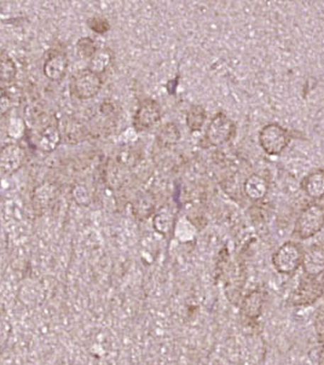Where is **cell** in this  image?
<instances>
[{"instance_id":"obj_1","label":"cell","mask_w":324,"mask_h":365,"mask_svg":"<svg viewBox=\"0 0 324 365\" xmlns=\"http://www.w3.org/2000/svg\"><path fill=\"white\" fill-rule=\"evenodd\" d=\"M324 228V206L312 203L301 210L296 219L294 232L300 240L316 236Z\"/></svg>"},{"instance_id":"obj_2","label":"cell","mask_w":324,"mask_h":365,"mask_svg":"<svg viewBox=\"0 0 324 365\" xmlns=\"http://www.w3.org/2000/svg\"><path fill=\"white\" fill-rule=\"evenodd\" d=\"M304 253L305 249L300 243L288 241L276 250L272 264L279 274L291 275L303 265Z\"/></svg>"},{"instance_id":"obj_3","label":"cell","mask_w":324,"mask_h":365,"mask_svg":"<svg viewBox=\"0 0 324 365\" xmlns=\"http://www.w3.org/2000/svg\"><path fill=\"white\" fill-rule=\"evenodd\" d=\"M259 145L267 155H279L288 148L291 138L288 130L279 123H271L265 125L258 135Z\"/></svg>"},{"instance_id":"obj_4","label":"cell","mask_w":324,"mask_h":365,"mask_svg":"<svg viewBox=\"0 0 324 365\" xmlns=\"http://www.w3.org/2000/svg\"><path fill=\"white\" fill-rule=\"evenodd\" d=\"M102 77L87 69L77 72L69 82L70 95L80 101H87L99 95L102 89Z\"/></svg>"},{"instance_id":"obj_5","label":"cell","mask_w":324,"mask_h":365,"mask_svg":"<svg viewBox=\"0 0 324 365\" xmlns=\"http://www.w3.org/2000/svg\"><path fill=\"white\" fill-rule=\"evenodd\" d=\"M236 132V125L224 113H219L211 120L206 130L203 142L207 147H219L228 143Z\"/></svg>"},{"instance_id":"obj_6","label":"cell","mask_w":324,"mask_h":365,"mask_svg":"<svg viewBox=\"0 0 324 365\" xmlns=\"http://www.w3.org/2000/svg\"><path fill=\"white\" fill-rule=\"evenodd\" d=\"M324 286L320 279L318 277H311L306 276V279L300 282L296 291L291 296V304L298 308L303 306H310L315 304L320 296H323Z\"/></svg>"},{"instance_id":"obj_7","label":"cell","mask_w":324,"mask_h":365,"mask_svg":"<svg viewBox=\"0 0 324 365\" xmlns=\"http://www.w3.org/2000/svg\"><path fill=\"white\" fill-rule=\"evenodd\" d=\"M162 118V109L160 104L154 99H147L140 103L133 116V128L135 131H147Z\"/></svg>"},{"instance_id":"obj_8","label":"cell","mask_w":324,"mask_h":365,"mask_svg":"<svg viewBox=\"0 0 324 365\" xmlns=\"http://www.w3.org/2000/svg\"><path fill=\"white\" fill-rule=\"evenodd\" d=\"M25 161V149L20 144H6L0 150V171L4 174L17 172L23 166Z\"/></svg>"},{"instance_id":"obj_9","label":"cell","mask_w":324,"mask_h":365,"mask_svg":"<svg viewBox=\"0 0 324 365\" xmlns=\"http://www.w3.org/2000/svg\"><path fill=\"white\" fill-rule=\"evenodd\" d=\"M68 69V57L62 51H51L44 62V75L50 82H58L65 78Z\"/></svg>"},{"instance_id":"obj_10","label":"cell","mask_w":324,"mask_h":365,"mask_svg":"<svg viewBox=\"0 0 324 365\" xmlns=\"http://www.w3.org/2000/svg\"><path fill=\"white\" fill-rule=\"evenodd\" d=\"M306 276L320 277L324 272V248L320 246H311L305 250L303 265Z\"/></svg>"},{"instance_id":"obj_11","label":"cell","mask_w":324,"mask_h":365,"mask_svg":"<svg viewBox=\"0 0 324 365\" xmlns=\"http://www.w3.org/2000/svg\"><path fill=\"white\" fill-rule=\"evenodd\" d=\"M61 132L57 125H49L35 135V148L40 152H52L61 143Z\"/></svg>"},{"instance_id":"obj_12","label":"cell","mask_w":324,"mask_h":365,"mask_svg":"<svg viewBox=\"0 0 324 365\" xmlns=\"http://www.w3.org/2000/svg\"><path fill=\"white\" fill-rule=\"evenodd\" d=\"M264 304H265L264 291L260 289H253L243 299L241 312L248 320H257L263 312Z\"/></svg>"},{"instance_id":"obj_13","label":"cell","mask_w":324,"mask_h":365,"mask_svg":"<svg viewBox=\"0 0 324 365\" xmlns=\"http://www.w3.org/2000/svg\"><path fill=\"white\" fill-rule=\"evenodd\" d=\"M243 193L252 201H260L269 193V181L263 176L252 174L243 183Z\"/></svg>"},{"instance_id":"obj_14","label":"cell","mask_w":324,"mask_h":365,"mask_svg":"<svg viewBox=\"0 0 324 365\" xmlns=\"http://www.w3.org/2000/svg\"><path fill=\"white\" fill-rule=\"evenodd\" d=\"M301 186L304 193L312 200H322L324 197V169H315L308 173Z\"/></svg>"},{"instance_id":"obj_15","label":"cell","mask_w":324,"mask_h":365,"mask_svg":"<svg viewBox=\"0 0 324 365\" xmlns=\"http://www.w3.org/2000/svg\"><path fill=\"white\" fill-rule=\"evenodd\" d=\"M113 60H114V52L111 49L106 47V49L97 50L95 56L90 60L89 69L96 74L102 75L108 69V67L111 66Z\"/></svg>"},{"instance_id":"obj_16","label":"cell","mask_w":324,"mask_h":365,"mask_svg":"<svg viewBox=\"0 0 324 365\" xmlns=\"http://www.w3.org/2000/svg\"><path fill=\"white\" fill-rule=\"evenodd\" d=\"M181 140V131L174 123L164 125L157 132V142L164 148H171Z\"/></svg>"},{"instance_id":"obj_17","label":"cell","mask_w":324,"mask_h":365,"mask_svg":"<svg viewBox=\"0 0 324 365\" xmlns=\"http://www.w3.org/2000/svg\"><path fill=\"white\" fill-rule=\"evenodd\" d=\"M17 67L6 52H0V82L11 84L16 80Z\"/></svg>"},{"instance_id":"obj_18","label":"cell","mask_w":324,"mask_h":365,"mask_svg":"<svg viewBox=\"0 0 324 365\" xmlns=\"http://www.w3.org/2000/svg\"><path fill=\"white\" fill-rule=\"evenodd\" d=\"M206 119H207V113H206L205 108L199 106V104L191 106L188 113H186V125L190 128V131H201V128L205 125Z\"/></svg>"},{"instance_id":"obj_19","label":"cell","mask_w":324,"mask_h":365,"mask_svg":"<svg viewBox=\"0 0 324 365\" xmlns=\"http://www.w3.org/2000/svg\"><path fill=\"white\" fill-rule=\"evenodd\" d=\"M154 226H155L156 230L161 232V234H167V232L172 230V215H171L167 210H161V212H159V213L155 215V219H154Z\"/></svg>"},{"instance_id":"obj_20","label":"cell","mask_w":324,"mask_h":365,"mask_svg":"<svg viewBox=\"0 0 324 365\" xmlns=\"http://www.w3.org/2000/svg\"><path fill=\"white\" fill-rule=\"evenodd\" d=\"M77 51L82 58L91 60L97 52L95 40L89 37L80 38L77 43Z\"/></svg>"},{"instance_id":"obj_21","label":"cell","mask_w":324,"mask_h":365,"mask_svg":"<svg viewBox=\"0 0 324 365\" xmlns=\"http://www.w3.org/2000/svg\"><path fill=\"white\" fill-rule=\"evenodd\" d=\"M55 190L51 185H40L34 191V202L40 207H45L54 198Z\"/></svg>"},{"instance_id":"obj_22","label":"cell","mask_w":324,"mask_h":365,"mask_svg":"<svg viewBox=\"0 0 324 365\" xmlns=\"http://www.w3.org/2000/svg\"><path fill=\"white\" fill-rule=\"evenodd\" d=\"M87 26L92 32L97 34L107 33L108 30L111 29V23L108 22L107 18L101 16H94L89 18Z\"/></svg>"},{"instance_id":"obj_23","label":"cell","mask_w":324,"mask_h":365,"mask_svg":"<svg viewBox=\"0 0 324 365\" xmlns=\"http://www.w3.org/2000/svg\"><path fill=\"white\" fill-rule=\"evenodd\" d=\"M73 195H74L75 201L78 202L79 205L87 206L90 203L91 195L85 186L78 185L73 191Z\"/></svg>"},{"instance_id":"obj_24","label":"cell","mask_w":324,"mask_h":365,"mask_svg":"<svg viewBox=\"0 0 324 365\" xmlns=\"http://www.w3.org/2000/svg\"><path fill=\"white\" fill-rule=\"evenodd\" d=\"M11 108V99L8 95V92L0 87V116H4L6 114Z\"/></svg>"},{"instance_id":"obj_25","label":"cell","mask_w":324,"mask_h":365,"mask_svg":"<svg viewBox=\"0 0 324 365\" xmlns=\"http://www.w3.org/2000/svg\"><path fill=\"white\" fill-rule=\"evenodd\" d=\"M320 277H322V279H320V281H322V283H323L324 286V272L323 274H322V275H320Z\"/></svg>"}]
</instances>
